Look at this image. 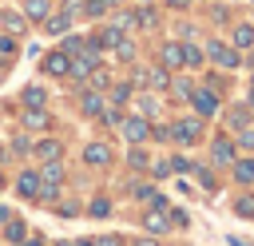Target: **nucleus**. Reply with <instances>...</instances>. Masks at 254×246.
Masks as SVG:
<instances>
[{"instance_id": "obj_1", "label": "nucleus", "mask_w": 254, "mask_h": 246, "mask_svg": "<svg viewBox=\"0 0 254 246\" xmlns=\"http://www.w3.org/2000/svg\"><path fill=\"white\" fill-rule=\"evenodd\" d=\"M95 63H99V48H95V44H87L83 52H75V56H71V75H75V79H87Z\"/></svg>"}, {"instance_id": "obj_2", "label": "nucleus", "mask_w": 254, "mask_h": 246, "mask_svg": "<svg viewBox=\"0 0 254 246\" xmlns=\"http://www.w3.org/2000/svg\"><path fill=\"white\" fill-rule=\"evenodd\" d=\"M40 67H44L48 75H56V79H60V75H71V56H67L64 48H60V52H48Z\"/></svg>"}, {"instance_id": "obj_3", "label": "nucleus", "mask_w": 254, "mask_h": 246, "mask_svg": "<svg viewBox=\"0 0 254 246\" xmlns=\"http://www.w3.org/2000/svg\"><path fill=\"white\" fill-rule=\"evenodd\" d=\"M123 135H127V143H143V139L151 135V123H147L143 115H127V119H123Z\"/></svg>"}, {"instance_id": "obj_4", "label": "nucleus", "mask_w": 254, "mask_h": 246, "mask_svg": "<svg viewBox=\"0 0 254 246\" xmlns=\"http://www.w3.org/2000/svg\"><path fill=\"white\" fill-rule=\"evenodd\" d=\"M206 56H210L218 67H238V52H234V48H226V44H218V40H214V44H206Z\"/></svg>"}, {"instance_id": "obj_5", "label": "nucleus", "mask_w": 254, "mask_h": 246, "mask_svg": "<svg viewBox=\"0 0 254 246\" xmlns=\"http://www.w3.org/2000/svg\"><path fill=\"white\" fill-rule=\"evenodd\" d=\"M24 127L28 131H48L52 127V115L44 107H24Z\"/></svg>"}, {"instance_id": "obj_6", "label": "nucleus", "mask_w": 254, "mask_h": 246, "mask_svg": "<svg viewBox=\"0 0 254 246\" xmlns=\"http://www.w3.org/2000/svg\"><path fill=\"white\" fill-rule=\"evenodd\" d=\"M198 131H202V123H198V119H179V123L171 127V135H175L179 143H194V139H198Z\"/></svg>"}, {"instance_id": "obj_7", "label": "nucleus", "mask_w": 254, "mask_h": 246, "mask_svg": "<svg viewBox=\"0 0 254 246\" xmlns=\"http://www.w3.org/2000/svg\"><path fill=\"white\" fill-rule=\"evenodd\" d=\"M16 190H20L24 198H40V175H36V171H20V175H16Z\"/></svg>"}, {"instance_id": "obj_8", "label": "nucleus", "mask_w": 254, "mask_h": 246, "mask_svg": "<svg viewBox=\"0 0 254 246\" xmlns=\"http://www.w3.org/2000/svg\"><path fill=\"white\" fill-rule=\"evenodd\" d=\"M190 103H194L198 115H214V111H218V99H214V91H206V87H202V91H190Z\"/></svg>"}, {"instance_id": "obj_9", "label": "nucleus", "mask_w": 254, "mask_h": 246, "mask_svg": "<svg viewBox=\"0 0 254 246\" xmlns=\"http://www.w3.org/2000/svg\"><path fill=\"white\" fill-rule=\"evenodd\" d=\"M52 16V0H24V20H48Z\"/></svg>"}, {"instance_id": "obj_10", "label": "nucleus", "mask_w": 254, "mask_h": 246, "mask_svg": "<svg viewBox=\"0 0 254 246\" xmlns=\"http://www.w3.org/2000/svg\"><path fill=\"white\" fill-rule=\"evenodd\" d=\"M0 24H4V32H8V36H20L28 20H24V12H0Z\"/></svg>"}, {"instance_id": "obj_11", "label": "nucleus", "mask_w": 254, "mask_h": 246, "mask_svg": "<svg viewBox=\"0 0 254 246\" xmlns=\"http://www.w3.org/2000/svg\"><path fill=\"white\" fill-rule=\"evenodd\" d=\"M67 28H71V20H67L64 12H56V16L44 20V32H48V36H67Z\"/></svg>"}, {"instance_id": "obj_12", "label": "nucleus", "mask_w": 254, "mask_h": 246, "mask_svg": "<svg viewBox=\"0 0 254 246\" xmlns=\"http://www.w3.org/2000/svg\"><path fill=\"white\" fill-rule=\"evenodd\" d=\"M119 40H123V28H119V24H111V28H103V32H99L91 44H95V48H115Z\"/></svg>"}, {"instance_id": "obj_13", "label": "nucleus", "mask_w": 254, "mask_h": 246, "mask_svg": "<svg viewBox=\"0 0 254 246\" xmlns=\"http://www.w3.org/2000/svg\"><path fill=\"white\" fill-rule=\"evenodd\" d=\"M32 151H36V159H44V163H52V159H60V151H64V147H60L56 139H40V143H36Z\"/></svg>"}, {"instance_id": "obj_14", "label": "nucleus", "mask_w": 254, "mask_h": 246, "mask_svg": "<svg viewBox=\"0 0 254 246\" xmlns=\"http://www.w3.org/2000/svg\"><path fill=\"white\" fill-rule=\"evenodd\" d=\"M24 107H48V91H44L40 83L24 87Z\"/></svg>"}, {"instance_id": "obj_15", "label": "nucleus", "mask_w": 254, "mask_h": 246, "mask_svg": "<svg viewBox=\"0 0 254 246\" xmlns=\"http://www.w3.org/2000/svg\"><path fill=\"white\" fill-rule=\"evenodd\" d=\"M79 111H83V115H99V111H103L99 91H83V95H79Z\"/></svg>"}, {"instance_id": "obj_16", "label": "nucleus", "mask_w": 254, "mask_h": 246, "mask_svg": "<svg viewBox=\"0 0 254 246\" xmlns=\"http://www.w3.org/2000/svg\"><path fill=\"white\" fill-rule=\"evenodd\" d=\"M83 159H87L91 167H103V163L111 159V151H107L103 143H87V151H83Z\"/></svg>"}, {"instance_id": "obj_17", "label": "nucleus", "mask_w": 254, "mask_h": 246, "mask_svg": "<svg viewBox=\"0 0 254 246\" xmlns=\"http://www.w3.org/2000/svg\"><path fill=\"white\" fill-rule=\"evenodd\" d=\"M234 179L242 186H250L254 183V159H234Z\"/></svg>"}, {"instance_id": "obj_18", "label": "nucleus", "mask_w": 254, "mask_h": 246, "mask_svg": "<svg viewBox=\"0 0 254 246\" xmlns=\"http://www.w3.org/2000/svg\"><path fill=\"white\" fill-rule=\"evenodd\" d=\"M163 67H183V44H163Z\"/></svg>"}, {"instance_id": "obj_19", "label": "nucleus", "mask_w": 254, "mask_h": 246, "mask_svg": "<svg viewBox=\"0 0 254 246\" xmlns=\"http://www.w3.org/2000/svg\"><path fill=\"white\" fill-rule=\"evenodd\" d=\"M139 79H147V87H155V91H163L171 79H167V67H151V71H143Z\"/></svg>"}, {"instance_id": "obj_20", "label": "nucleus", "mask_w": 254, "mask_h": 246, "mask_svg": "<svg viewBox=\"0 0 254 246\" xmlns=\"http://www.w3.org/2000/svg\"><path fill=\"white\" fill-rule=\"evenodd\" d=\"M214 163H234V143H226V139H214Z\"/></svg>"}, {"instance_id": "obj_21", "label": "nucleus", "mask_w": 254, "mask_h": 246, "mask_svg": "<svg viewBox=\"0 0 254 246\" xmlns=\"http://www.w3.org/2000/svg\"><path fill=\"white\" fill-rule=\"evenodd\" d=\"M60 179H64V167H60V159L44 163V171H40V183H60Z\"/></svg>"}, {"instance_id": "obj_22", "label": "nucleus", "mask_w": 254, "mask_h": 246, "mask_svg": "<svg viewBox=\"0 0 254 246\" xmlns=\"http://www.w3.org/2000/svg\"><path fill=\"white\" fill-rule=\"evenodd\" d=\"M234 44H238V48H250V44H254V28H250V24H238V28H234Z\"/></svg>"}, {"instance_id": "obj_23", "label": "nucleus", "mask_w": 254, "mask_h": 246, "mask_svg": "<svg viewBox=\"0 0 254 246\" xmlns=\"http://www.w3.org/2000/svg\"><path fill=\"white\" fill-rule=\"evenodd\" d=\"M87 79H91V87H95V91H103V87H111V75H107V71H103L99 63L91 67V75H87Z\"/></svg>"}, {"instance_id": "obj_24", "label": "nucleus", "mask_w": 254, "mask_h": 246, "mask_svg": "<svg viewBox=\"0 0 254 246\" xmlns=\"http://www.w3.org/2000/svg\"><path fill=\"white\" fill-rule=\"evenodd\" d=\"M183 63H187V67H198V63H202V52H198L194 44H183Z\"/></svg>"}, {"instance_id": "obj_25", "label": "nucleus", "mask_w": 254, "mask_h": 246, "mask_svg": "<svg viewBox=\"0 0 254 246\" xmlns=\"http://www.w3.org/2000/svg\"><path fill=\"white\" fill-rule=\"evenodd\" d=\"M115 56H119L123 63H127V60H135V44H131V40H119V44H115Z\"/></svg>"}, {"instance_id": "obj_26", "label": "nucleus", "mask_w": 254, "mask_h": 246, "mask_svg": "<svg viewBox=\"0 0 254 246\" xmlns=\"http://www.w3.org/2000/svg\"><path fill=\"white\" fill-rule=\"evenodd\" d=\"M111 99H115V103H127V99H131V83H115V87H111Z\"/></svg>"}, {"instance_id": "obj_27", "label": "nucleus", "mask_w": 254, "mask_h": 246, "mask_svg": "<svg viewBox=\"0 0 254 246\" xmlns=\"http://www.w3.org/2000/svg\"><path fill=\"white\" fill-rule=\"evenodd\" d=\"M87 214H95V218H107V214H111V202H107V198H95Z\"/></svg>"}, {"instance_id": "obj_28", "label": "nucleus", "mask_w": 254, "mask_h": 246, "mask_svg": "<svg viewBox=\"0 0 254 246\" xmlns=\"http://www.w3.org/2000/svg\"><path fill=\"white\" fill-rule=\"evenodd\" d=\"M4 234H8V238H12V242H20V238H24V234H28V226H24V222H20V218H16V222H8V230H4Z\"/></svg>"}, {"instance_id": "obj_29", "label": "nucleus", "mask_w": 254, "mask_h": 246, "mask_svg": "<svg viewBox=\"0 0 254 246\" xmlns=\"http://www.w3.org/2000/svg\"><path fill=\"white\" fill-rule=\"evenodd\" d=\"M60 12H64L67 20H75V16L83 12V0H64V8H60Z\"/></svg>"}, {"instance_id": "obj_30", "label": "nucleus", "mask_w": 254, "mask_h": 246, "mask_svg": "<svg viewBox=\"0 0 254 246\" xmlns=\"http://www.w3.org/2000/svg\"><path fill=\"white\" fill-rule=\"evenodd\" d=\"M83 12L87 16H103L107 12V0H83Z\"/></svg>"}, {"instance_id": "obj_31", "label": "nucleus", "mask_w": 254, "mask_h": 246, "mask_svg": "<svg viewBox=\"0 0 254 246\" xmlns=\"http://www.w3.org/2000/svg\"><path fill=\"white\" fill-rule=\"evenodd\" d=\"M99 115H103V123H107V127H115V123H123V115H119L115 107H103Z\"/></svg>"}, {"instance_id": "obj_32", "label": "nucleus", "mask_w": 254, "mask_h": 246, "mask_svg": "<svg viewBox=\"0 0 254 246\" xmlns=\"http://www.w3.org/2000/svg\"><path fill=\"white\" fill-rule=\"evenodd\" d=\"M238 214L242 218H254V198H238Z\"/></svg>"}, {"instance_id": "obj_33", "label": "nucleus", "mask_w": 254, "mask_h": 246, "mask_svg": "<svg viewBox=\"0 0 254 246\" xmlns=\"http://www.w3.org/2000/svg\"><path fill=\"white\" fill-rule=\"evenodd\" d=\"M230 123H234V127H246V107H238V111H230Z\"/></svg>"}, {"instance_id": "obj_34", "label": "nucleus", "mask_w": 254, "mask_h": 246, "mask_svg": "<svg viewBox=\"0 0 254 246\" xmlns=\"http://www.w3.org/2000/svg\"><path fill=\"white\" fill-rule=\"evenodd\" d=\"M127 159H131V167H147V151H131Z\"/></svg>"}, {"instance_id": "obj_35", "label": "nucleus", "mask_w": 254, "mask_h": 246, "mask_svg": "<svg viewBox=\"0 0 254 246\" xmlns=\"http://www.w3.org/2000/svg\"><path fill=\"white\" fill-rule=\"evenodd\" d=\"M0 52H4V56H12V52H16V40H12V36H4V40H0Z\"/></svg>"}, {"instance_id": "obj_36", "label": "nucleus", "mask_w": 254, "mask_h": 246, "mask_svg": "<svg viewBox=\"0 0 254 246\" xmlns=\"http://www.w3.org/2000/svg\"><path fill=\"white\" fill-rule=\"evenodd\" d=\"M238 143H242L246 151H254V131H242V139H238Z\"/></svg>"}, {"instance_id": "obj_37", "label": "nucleus", "mask_w": 254, "mask_h": 246, "mask_svg": "<svg viewBox=\"0 0 254 246\" xmlns=\"http://www.w3.org/2000/svg\"><path fill=\"white\" fill-rule=\"evenodd\" d=\"M95 246H119V238H95Z\"/></svg>"}, {"instance_id": "obj_38", "label": "nucleus", "mask_w": 254, "mask_h": 246, "mask_svg": "<svg viewBox=\"0 0 254 246\" xmlns=\"http://www.w3.org/2000/svg\"><path fill=\"white\" fill-rule=\"evenodd\" d=\"M167 4H171V8H187L190 0H167Z\"/></svg>"}, {"instance_id": "obj_39", "label": "nucleus", "mask_w": 254, "mask_h": 246, "mask_svg": "<svg viewBox=\"0 0 254 246\" xmlns=\"http://www.w3.org/2000/svg\"><path fill=\"white\" fill-rule=\"evenodd\" d=\"M135 246H159V242H151V238H143V242H135Z\"/></svg>"}, {"instance_id": "obj_40", "label": "nucleus", "mask_w": 254, "mask_h": 246, "mask_svg": "<svg viewBox=\"0 0 254 246\" xmlns=\"http://www.w3.org/2000/svg\"><path fill=\"white\" fill-rule=\"evenodd\" d=\"M230 246H246V242H242V238H230Z\"/></svg>"}, {"instance_id": "obj_41", "label": "nucleus", "mask_w": 254, "mask_h": 246, "mask_svg": "<svg viewBox=\"0 0 254 246\" xmlns=\"http://www.w3.org/2000/svg\"><path fill=\"white\" fill-rule=\"evenodd\" d=\"M20 246H40V238H32V242H20Z\"/></svg>"}, {"instance_id": "obj_42", "label": "nucleus", "mask_w": 254, "mask_h": 246, "mask_svg": "<svg viewBox=\"0 0 254 246\" xmlns=\"http://www.w3.org/2000/svg\"><path fill=\"white\" fill-rule=\"evenodd\" d=\"M250 103H254V87H250Z\"/></svg>"}, {"instance_id": "obj_43", "label": "nucleus", "mask_w": 254, "mask_h": 246, "mask_svg": "<svg viewBox=\"0 0 254 246\" xmlns=\"http://www.w3.org/2000/svg\"><path fill=\"white\" fill-rule=\"evenodd\" d=\"M107 4H119V0H107Z\"/></svg>"}, {"instance_id": "obj_44", "label": "nucleus", "mask_w": 254, "mask_h": 246, "mask_svg": "<svg viewBox=\"0 0 254 246\" xmlns=\"http://www.w3.org/2000/svg\"><path fill=\"white\" fill-rule=\"evenodd\" d=\"M139 4H151V0H139Z\"/></svg>"}, {"instance_id": "obj_45", "label": "nucleus", "mask_w": 254, "mask_h": 246, "mask_svg": "<svg viewBox=\"0 0 254 246\" xmlns=\"http://www.w3.org/2000/svg\"><path fill=\"white\" fill-rule=\"evenodd\" d=\"M83 246H91V242H83Z\"/></svg>"}]
</instances>
